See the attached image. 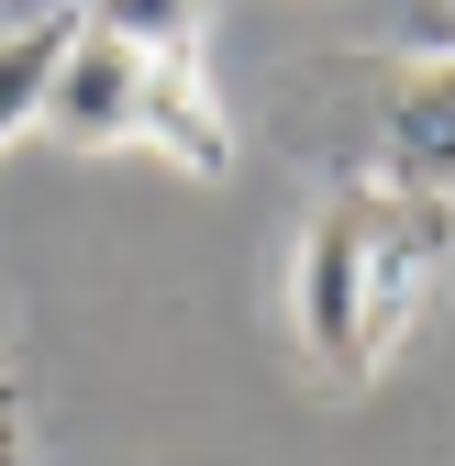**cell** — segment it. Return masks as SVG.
<instances>
[{"mask_svg":"<svg viewBox=\"0 0 455 466\" xmlns=\"http://www.w3.org/2000/svg\"><path fill=\"white\" fill-rule=\"evenodd\" d=\"M356 278H367V189L333 178L311 200V222H300V245H289V333H300V367L333 400L367 389V367H356Z\"/></svg>","mask_w":455,"mask_h":466,"instance_id":"6da1fadb","label":"cell"},{"mask_svg":"<svg viewBox=\"0 0 455 466\" xmlns=\"http://www.w3.org/2000/svg\"><path fill=\"white\" fill-rule=\"evenodd\" d=\"M145 67H156V45L89 34V12H78V45H67L56 100H45V145H67V156H123V145H145Z\"/></svg>","mask_w":455,"mask_h":466,"instance_id":"7a4b0ae2","label":"cell"},{"mask_svg":"<svg viewBox=\"0 0 455 466\" xmlns=\"http://www.w3.org/2000/svg\"><path fill=\"white\" fill-rule=\"evenodd\" d=\"M378 178L455 200V45H411L378 67Z\"/></svg>","mask_w":455,"mask_h":466,"instance_id":"3957f363","label":"cell"},{"mask_svg":"<svg viewBox=\"0 0 455 466\" xmlns=\"http://www.w3.org/2000/svg\"><path fill=\"white\" fill-rule=\"evenodd\" d=\"M145 156H167L178 178H234V100H222L200 45H156V67H145Z\"/></svg>","mask_w":455,"mask_h":466,"instance_id":"277c9868","label":"cell"},{"mask_svg":"<svg viewBox=\"0 0 455 466\" xmlns=\"http://www.w3.org/2000/svg\"><path fill=\"white\" fill-rule=\"evenodd\" d=\"M78 45V0L67 12H12L0 23V156L23 134H45V100H56V67Z\"/></svg>","mask_w":455,"mask_h":466,"instance_id":"5b68a950","label":"cell"},{"mask_svg":"<svg viewBox=\"0 0 455 466\" xmlns=\"http://www.w3.org/2000/svg\"><path fill=\"white\" fill-rule=\"evenodd\" d=\"M89 34H123V45H200L211 0H78Z\"/></svg>","mask_w":455,"mask_h":466,"instance_id":"8992f818","label":"cell"},{"mask_svg":"<svg viewBox=\"0 0 455 466\" xmlns=\"http://www.w3.org/2000/svg\"><path fill=\"white\" fill-rule=\"evenodd\" d=\"M0 444H12V367H0Z\"/></svg>","mask_w":455,"mask_h":466,"instance_id":"52a82bcc","label":"cell"},{"mask_svg":"<svg viewBox=\"0 0 455 466\" xmlns=\"http://www.w3.org/2000/svg\"><path fill=\"white\" fill-rule=\"evenodd\" d=\"M444 12H455V0H444Z\"/></svg>","mask_w":455,"mask_h":466,"instance_id":"ba28073f","label":"cell"}]
</instances>
